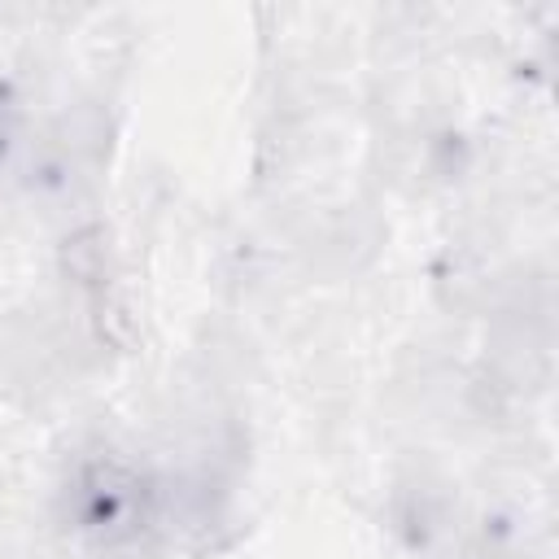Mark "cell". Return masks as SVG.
<instances>
[{"instance_id":"1","label":"cell","mask_w":559,"mask_h":559,"mask_svg":"<svg viewBox=\"0 0 559 559\" xmlns=\"http://www.w3.org/2000/svg\"><path fill=\"white\" fill-rule=\"evenodd\" d=\"M66 502H70L74 528L96 546L135 542L153 524V511H157L153 480L114 454H96L79 463L70 476Z\"/></svg>"}]
</instances>
